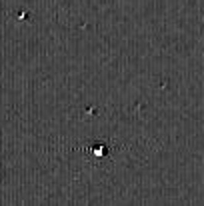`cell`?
Masks as SVG:
<instances>
[{
  "mask_svg": "<svg viewBox=\"0 0 204 206\" xmlns=\"http://www.w3.org/2000/svg\"><path fill=\"white\" fill-rule=\"evenodd\" d=\"M86 154H92L94 158H98V160H102V158H108L112 154V150L114 148L108 144V142H102V140H98V142H90V144H86Z\"/></svg>",
  "mask_w": 204,
  "mask_h": 206,
  "instance_id": "obj_1",
  "label": "cell"
}]
</instances>
